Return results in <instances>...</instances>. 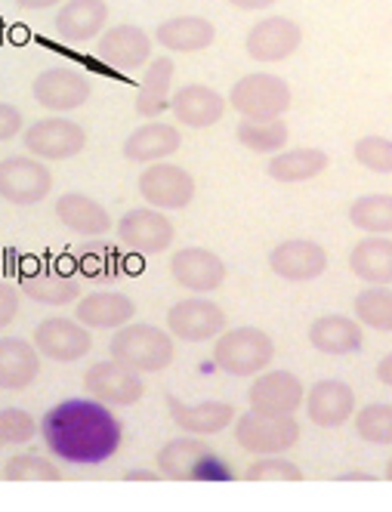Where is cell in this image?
Wrapping results in <instances>:
<instances>
[{
    "label": "cell",
    "instance_id": "6da1fadb",
    "mask_svg": "<svg viewBox=\"0 0 392 512\" xmlns=\"http://www.w3.org/2000/svg\"><path fill=\"white\" fill-rule=\"evenodd\" d=\"M47 451L68 466H102L124 445L121 417L90 395L62 398L41 417Z\"/></svg>",
    "mask_w": 392,
    "mask_h": 512
},
{
    "label": "cell",
    "instance_id": "7a4b0ae2",
    "mask_svg": "<svg viewBox=\"0 0 392 512\" xmlns=\"http://www.w3.org/2000/svg\"><path fill=\"white\" fill-rule=\"evenodd\" d=\"M109 355L112 361L146 377V374H161L170 368L176 358V346H173V337L167 334V327L133 321L121 327V331H115V337L109 340Z\"/></svg>",
    "mask_w": 392,
    "mask_h": 512
},
{
    "label": "cell",
    "instance_id": "3957f363",
    "mask_svg": "<svg viewBox=\"0 0 392 512\" xmlns=\"http://www.w3.org/2000/svg\"><path fill=\"white\" fill-rule=\"evenodd\" d=\"M155 466L161 479L167 482H217V479H232V469L226 460L213 451L204 438L195 435H180L161 445Z\"/></svg>",
    "mask_w": 392,
    "mask_h": 512
},
{
    "label": "cell",
    "instance_id": "277c9868",
    "mask_svg": "<svg viewBox=\"0 0 392 512\" xmlns=\"http://www.w3.org/2000/svg\"><path fill=\"white\" fill-rule=\"evenodd\" d=\"M226 102L241 115V121H281L291 112L294 93L284 78L269 71H251L232 84Z\"/></svg>",
    "mask_w": 392,
    "mask_h": 512
},
{
    "label": "cell",
    "instance_id": "5b68a950",
    "mask_svg": "<svg viewBox=\"0 0 392 512\" xmlns=\"http://www.w3.org/2000/svg\"><path fill=\"white\" fill-rule=\"evenodd\" d=\"M275 358V343L263 327H229V331L213 343V361L229 377H260L269 371Z\"/></svg>",
    "mask_w": 392,
    "mask_h": 512
},
{
    "label": "cell",
    "instance_id": "8992f818",
    "mask_svg": "<svg viewBox=\"0 0 392 512\" xmlns=\"http://www.w3.org/2000/svg\"><path fill=\"white\" fill-rule=\"evenodd\" d=\"M235 442L254 457H284L300 442L297 417H263L244 411L235 417Z\"/></svg>",
    "mask_w": 392,
    "mask_h": 512
},
{
    "label": "cell",
    "instance_id": "52a82bcc",
    "mask_svg": "<svg viewBox=\"0 0 392 512\" xmlns=\"http://www.w3.org/2000/svg\"><path fill=\"white\" fill-rule=\"evenodd\" d=\"M22 145L31 158H38L44 164H53V161H68L84 152L87 145V130L71 121V118H62V115H53V118H41L25 127L22 133Z\"/></svg>",
    "mask_w": 392,
    "mask_h": 512
},
{
    "label": "cell",
    "instance_id": "ba28073f",
    "mask_svg": "<svg viewBox=\"0 0 392 512\" xmlns=\"http://www.w3.org/2000/svg\"><path fill=\"white\" fill-rule=\"evenodd\" d=\"M229 331L226 312L204 297H186L167 309V334L183 343H217Z\"/></svg>",
    "mask_w": 392,
    "mask_h": 512
},
{
    "label": "cell",
    "instance_id": "9c48e42d",
    "mask_svg": "<svg viewBox=\"0 0 392 512\" xmlns=\"http://www.w3.org/2000/svg\"><path fill=\"white\" fill-rule=\"evenodd\" d=\"M136 189L152 210H161V213L164 210H186L198 195L195 176L180 164H164V161L149 164L146 170H142L136 179Z\"/></svg>",
    "mask_w": 392,
    "mask_h": 512
},
{
    "label": "cell",
    "instance_id": "30bf717a",
    "mask_svg": "<svg viewBox=\"0 0 392 512\" xmlns=\"http://www.w3.org/2000/svg\"><path fill=\"white\" fill-rule=\"evenodd\" d=\"M118 244L127 247L136 256H155L170 250V244L176 241V226L173 219L161 210L152 207H133L118 219Z\"/></svg>",
    "mask_w": 392,
    "mask_h": 512
},
{
    "label": "cell",
    "instance_id": "8fae6325",
    "mask_svg": "<svg viewBox=\"0 0 392 512\" xmlns=\"http://www.w3.org/2000/svg\"><path fill=\"white\" fill-rule=\"evenodd\" d=\"M53 192V173L44 161L31 155H10L0 161V198L16 204V207H31L41 204Z\"/></svg>",
    "mask_w": 392,
    "mask_h": 512
},
{
    "label": "cell",
    "instance_id": "7c38bea8",
    "mask_svg": "<svg viewBox=\"0 0 392 512\" xmlns=\"http://www.w3.org/2000/svg\"><path fill=\"white\" fill-rule=\"evenodd\" d=\"M34 349L41 352V358L56 361V364H75L90 355L93 349V334L78 321V318H65L53 315L44 318L31 334Z\"/></svg>",
    "mask_w": 392,
    "mask_h": 512
},
{
    "label": "cell",
    "instance_id": "4fadbf2b",
    "mask_svg": "<svg viewBox=\"0 0 392 512\" xmlns=\"http://www.w3.org/2000/svg\"><path fill=\"white\" fill-rule=\"evenodd\" d=\"M84 389L90 398L109 408H130L146 395V377L124 368L118 361H93L84 371Z\"/></svg>",
    "mask_w": 392,
    "mask_h": 512
},
{
    "label": "cell",
    "instance_id": "5bb4252c",
    "mask_svg": "<svg viewBox=\"0 0 392 512\" xmlns=\"http://www.w3.org/2000/svg\"><path fill=\"white\" fill-rule=\"evenodd\" d=\"M306 401V386L294 371H266L247 389V408L263 417H294Z\"/></svg>",
    "mask_w": 392,
    "mask_h": 512
},
{
    "label": "cell",
    "instance_id": "9a60e30c",
    "mask_svg": "<svg viewBox=\"0 0 392 512\" xmlns=\"http://www.w3.org/2000/svg\"><path fill=\"white\" fill-rule=\"evenodd\" d=\"M300 47H303V28L291 16H266L254 22L244 38V53L263 65L291 59Z\"/></svg>",
    "mask_w": 392,
    "mask_h": 512
},
{
    "label": "cell",
    "instance_id": "2e32d148",
    "mask_svg": "<svg viewBox=\"0 0 392 512\" xmlns=\"http://www.w3.org/2000/svg\"><path fill=\"white\" fill-rule=\"evenodd\" d=\"M226 263L220 260V253H213L207 247H180L170 256V278L176 287L189 290L195 297L213 294L226 284Z\"/></svg>",
    "mask_w": 392,
    "mask_h": 512
},
{
    "label": "cell",
    "instance_id": "e0dca14e",
    "mask_svg": "<svg viewBox=\"0 0 392 512\" xmlns=\"http://www.w3.org/2000/svg\"><path fill=\"white\" fill-rule=\"evenodd\" d=\"M328 250L312 241V238H284L269 250V269L272 275L294 281V284H306L315 281L328 272Z\"/></svg>",
    "mask_w": 392,
    "mask_h": 512
},
{
    "label": "cell",
    "instance_id": "ac0fdd59",
    "mask_svg": "<svg viewBox=\"0 0 392 512\" xmlns=\"http://www.w3.org/2000/svg\"><path fill=\"white\" fill-rule=\"evenodd\" d=\"M90 93H93L90 78L75 68H47L31 84L34 102L53 115L75 112V108H81L90 99Z\"/></svg>",
    "mask_w": 392,
    "mask_h": 512
},
{
    "label": "cell",
    "instance_id": "d6986e66",
    "mask_svg": "<svg viewBox=\"0 0 392 512\" xmlns=\"http://www.w3.org/2000/svg\"><path fill=\"white\" fill-rule=\"evenodd\" d=\"M303 408H306L309 423L318 429H337L349 423L355 411H359V405H355V389L346 380H334V377L309 386Z\"/></svg>",
    "mask_w": 392,
    "mask_h": 512
},
{
    "label": "cell",
    "instance_id": "ffe728a7",
    "mask_svg": "<svg viewBox=\"0 0 392 512\" xmlns=\"http://www.w3.org/2000/svg\"><path fill=\"white\" fill-rule=\"evenodd\" d=\"M152 47H155V38L139 25H112V28H105V34L96 41L99 59L118 71L146 68L152 62Z\"/></svg>",
    "mask_w": 392,
    "mask_h": 512
},
{
    "label": "cell",
    "instance_id": "44dd1931",
    "mask_svg": "<svg viewBox=\"0 0 392 512\" xmlns=\"http://www.w3.org/2000/svg\"><path fill=\"white\" fill-rule=\"evenodd\" d=\"M167 411L176 429H183L186 435L207 438L220 435L226 426H235V408L229 401H183V398H167Z\"/></svg>",
    "mask_w": 392,
    "mask_h": 512
},
{
    "label": "cell",
    "instance_id": "7402d4cb",
    "mask_svg": "<svg viewBox=\"0 0 392 512\" xmlns=\"http://www.w3.org/2000/svg\"><path fill=\"white\" fill-rule=\"evenodd\" d=\"M75 318L87 331H121L133 324L136 303L121 290H93L75 303Z\"/></svg>",
    "mask_w": 392,
    "mask_h": 512
},
{
    "label": "cell",
    "instance_id": "603a6c76",
    "mask_svg": "<svg viewBox=\"0 0 392 512\" xmlns=\"http://www.w3.org/2000/svg\"><path fill=\"white\" fill-rule=\"evenodd\" d=\"M109 25V4L105 0H65L56 10V31L62 41L90 44L99 41Z\"/></svg>",
    "mask_w": 392,
    "mask_h": 512
},
{
    "label": "cell",
    "instance_id": "cb8c5ba5",
    "mask_svg": "<svg viewBox=\"0 0 392 512\" xmlns=\"http://www.w3.org/2000/svg\"><path fill=\"white\" fill-rule=\"evenodd\" d=\"M53 213L59 223L75 232L81 238H102L105 232L112 229V213L109 207H105L102 201L84 195V192H65L56 198L53 204Z\"/></svg>",
    "mask_w": 392,
    "mask_h": 512
},
{
    "label": "cell",
    "instance_id": "d4e9b609",
    "mask_svg": "<svg viewBox=\"0 0 392 512\" xmlns=\"http://www.w3.org/2000/svg\"><path fill=\"white\" fill-rule=\"evenodd\" d=\"M226 105L229 102L207 84H186L170 96V115L183 127L204 130L220 124V118L226 115Z\"/></svg>",
    "mask_w": 392,
    "mask_h": 512
},
{
    "label": "cell",
    "instance_id": "484cf974",
    "mask_svg": "<svg viewBox=\"0 0 392 512\" xmlns=\"http://www.w3.org/2000/svg\"><path fill=\"white\" fill-rule=\"evenodd\" d=\"M183 145V133L176 130L173 124L164 121H146L142 127H136L127 139H124V158L130 164H161L170 155L180 152Z\"/></svg>",
    "mask_w": 392,
    "mask_h": 512
},
{
    "label": "cell",
    "instance_id": "4316f807",
    "mask_svg": "<svg viewBox=\"0 0 392 512\" xmlns=\"http://www.w3.org/2000/svg\"><path fill=\"white\" fill-rule=\"evenodd\" d=\"M306 340L322 355H352L365 346V327L352 315H318L309 324Z\"/></svg>",
    "mask_w": 392,
    "mask_h": 512
},
{
    "label": "cell",
    "instance_id": "83f0119b",
    "mask_svg": "<svg viewBox=\"0 0 392 512\" xmlns=\"http://www.w3.org/2000/svg\"><path fill=\"white\" fill-rule=\"evenodd\" d=\"M41 352L22 337H0V389L25 392L41 374Z\"/></svg>",
    "mask_w": 392,
    "mask_h": 512
},
{
    "label": "cell",
    "instance_id": "f1b7e54d",
    "mask_svg": "<svg viewBox=\"0 0 392 512\" xmlns=\"http://www.w3.org/2000/svg\"><path fill=\"white\" fill-rule=\"evenodd\" d=\"M217 41V25L204 16H173L155 28V44L167 53H201Z\"/></svg>",
    "mask_w": 392,
    "mask_h": 512
},
{
    "label": "cell",
    "instance_id": "f546056e",
    "mask_svg": "<svg viewBox=\"0 0 392 512\" xmlns=\"http://www.w3.org/2000/svg\"><path fill=\"white\" fill-rule=\"evenodd\" d=\"M349 272L368 287H392V238H362L349 250Z\"/></svg>",
    "mask_w": 392,
    "mask_h": 512
},
{
    "label": "cell",
    "instance_id": "4dcf8cb0",
    "mask_svg": "<svg viewBox=\"0 0 392 512\" xmlns=\"http://www.w3.org/2000/svg\"><path fill=\"white\" fill-rule=\"evenodd\" d=\"M331 167V158L325 149H312V145H303V149H284L275 158H269L266 173L275 182H284V186H294V182H309L315 176H322Z\"/></svg>",
    "mask_w": 392,
    "mask_h": 512
},
{
    "label": "cell",
    "instance_id": "1f68e13d",
    "mask_svg": "<svg viewBox=\"0 0 392 512\" xmlns=\"http://www.w3.org/2000/svg\"><path fill=\"white\" fill-rule=\"evenodd\" d=\"M173 59L170 56H158L146 65V75H142L139 93H136V115L146 121H158V115H164L170 108V84H173Z\"/></svg>",
    "mask_w": 392,
    "mask_h": 512
},
{
    "label": "cell",
    "instance_id": "d6a6232c",
    "mask_svg": "<svg viewBox=\"0 0 392 512\" xmlns=\"http://www.w3.org/2000/svg\"><path fill=\"white\" fill-rule=\"evenodd\" d=\"M19 294H25L28 300L41 303V306H71L84 297V287L78 278L62 275V272H34V275H22L16 281Z\"/></svg>",
    "mask_w": 392,
    "mask_h": 512
},
{
    "label": "cell",
    "instance_id": "836d02e7",
    "mask_svg": "<svg viewBox=\"0 0 392 512\" xmlns=\"http://www.w3.org/2000/svg\"><path fill=\"white\" fill-rule=\"evenodd\" d=\"M235 139L244 145L247 152L275 158L278 152L288 149L291 130H288V124H284V118L281 121H238Z\"/></svg>",
    "mask_w": 392,
    "mask_h": 512
},
{
    "label": "cell",
    "instance_id": "e575fe53",
    "mask_svg": "<svg viewBox=\"0 0 392 512\" xmlns=\"http://www.w3.org/2000/svg\"><path fill=\"white\" fill-rule=\"evenodd\" d=\"M352 318L368 331L392 334V287H365L352 300Z\"/></svg>",
    "mask_w": 392,
    "mask_h": 512
},
{
    "label": "cell",
    "instance_id": "d590c367",
    "mask_svg": "<svg viewBox=\"0 0 392 512\" xmlns=\"http://www.w3.org/2000/svg\"><path fill=\"white\" fill-rule=\"evenodd\" d=\"M349 223L365 235H392V195L374 192L349 204Z\"/></svg>",
    "mask_w": 392,
    "mask_h": 512
},
{
    "label": "cell",
    "instance_id": "8d00e7d4",
    "mask_svg": "<svg viewBox=\"0 0 392 512\" xmlns=\"http://www.w3.org/2000/svg\"><path fill=\"white\" fill-rule=\"evenodd\" d=\"M355 435L368 445H392V405L389 401H374L355 411L352 417Z\"/></svg>",
    "mask_w": 392,
    "mask_h": 512
},
{
    "label": "cell",
    "instance_id": "74e56055",
    "mask_svg": "<svg viewBox=\"0 0 392 512\" xmlns=\"http://www.w3.org/2000/svg\"><path fill=\"white\" fill-rule=\"evenodd\" d=\"M7 482H59L62 469L41 454H16L4 463Z\"/></svg>",
    "mask_w": 392,
    "mask_h": 512
},
{
    "label": "cell",
    "instance_id": "f35d334b",
    "mask_svg": "<svg viewBox=\"0 0 392 512\" xmlns=\"http://www.w3.org/2000/svg\"><path fill=\"white\" fill-rule=\"evenodd\" d=\"M247 482H303V469L288 457H260L244 469Z\"/></svg>",
    "mask_w": 392,
    "mask_h": 512
},
{
    "label": "cell",
    "instance_id": "ab89813d",
    "mask_svg": "<svg viewBox=\"0 0 392 512\" xmlns=\"http://www.w3.org/2000/svg\"><path fill=\"white\" fill-rule=\"evenodd\" d=\"M352 155L371 173H392V139L386 136H362L355 139Z\"/></svg>",
    "mask_w": 392,
    "mask_h": 512
},
{
    "label": "cell",
    "instance_id": "60d3db41",
    "mask_svg": "<svg viewBox=\"0 0 392 512\" xmlns=\"http://www.w3.org/2000/svg\"><path fill=\"white\" fill-rule=\"evenodd\" d=\"M16 315H19V287L10 281H0V331H7L16 321Z\"/></svg>",
    "mask_w": 392,
    "mask_h": 512
},
{
    "label": "cell",
    "instance_id": "b9f144b4",
    "mask_svg": "<svg viewBox=\"0 0 392 512\" xmlns=\"http://www.w3.org/2000/svg\"><path fill=\"white\" fill-rule=\"evenodd\" d=\"M19 133H25V118L16 105L10 102H0V142H10Z\"/></svg>",
    "mask_w": 392,
    "mask_h": 512
},
{
    "label": "cell",
    "instance_id": "7bdbcfd3",
    "mask_svg": "<svg viewBox=\"0 0 392 512\" xmlns=\"http://www.w3.org/2000/svg\"><path fill=\"white\" fill-rule=\"evenodd\" d=\"M226 4H232L235 10L257 13V10H269L272 4H278V0H226Z\"/></svg>",
    "mask_w": 392,
    "mask_h": 512
},
{
    "label": "cell",
    "instance_id": "ee69618b",
    "mask_svg": "<svg viewBox=\"0 0 392 512\" xmlns=\"http://www.w3.org/2000/svg\"><path fill=\"white\" fill-rule=\"evenodd\" d=\"M22 10H50V7H62L65 0H13Z\"/></svg>",
    "mask_w": 392,
    "mask_h": 512
},
{
    "label": "cell",
    "instance_id": "f6af8a7d",
    "mask_svg": "<svg viewBox=\"0 0 392 512\" xmlns=\"http://www.w3.org/2000/svg\"><path fill=\"white\" fill-rule=\"evenodd\" d=\"M377 380H380L383 386H389V389H392V352H389V355H383V358L377 361Z\"/></svg>",
    "mask_w": 392,
    "mask_h": 512
},
{
    "label": "cell",
    "instance_id": "bcb514c9",
    "mask_svg": "<svg viewBox=\"0 0 392 512\" xmlns=\"http://www.w3.org/2000/svg\"><path fill=\"white\" fill-rule=\"evenodd\" d=\"M127 482H158L161 479V472L158 469H130L127 475H124Z\"/></svg>",
    "mask_w": 392,
    "mask_h": 512
},
{
    "label": "cell",
    "instance_id": "7dc6e473",
    "mask_svg": "<svg viewBox=\"0 0 392 512\" xmlns=\"http://www.w3.org/2000/svg\"><path fill=\"white\" fill-rule=\"evenodd\" d=\"M340 482H371L374 475L371 472H343V475H337Z\"/></svg>",
    "mask_w": 392,
    "mask_h": 512
},
{
    "label": "cell",
    "instance_id": "c3c4849f",
    "mask_svg": "<svg viewBox=\"0 0 392 512\" xmlns=\"http://www.w3.org/2000/svg\"><path fill=\"white\" fill-rule=\"evenodd\" d=\"M383 479H386V482H392V457H389V460H386V466H383Z\"/></svg>",
    "mask_w": 392,
    "mask_h": 512
},
{
    "label": "cell",
    "instance_id": "681fc988",
    "mask_svg": "<svg viewBox=\"0 0 392 512\" xmlns=\"http://www.w3.org/2000/svg\"><path fill=\"white\" fill-rule=\"evenodd\" d=\"M0 448H7V442H4V435H0Z\"/></svg>",
    "mask_w": 392,
    "mask_h": 512
}]
</instances>
